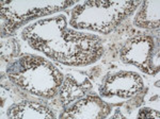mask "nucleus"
<instances>
[{
    "label": "nucleus",
    "instance_id": "nucleus-1",
    "mask_svg": "<svg viewBox=\"0 0 160 119\" xmlns=\"http://www.w3.org/2000/svg\"><path fill=\"white\" fill-rule=\"evenodd\" d=\"M9 117H53L47 107L35 103L26 102L22 104H14L9 108Z\"/></svg>",
    "mask_w": 160,
    "mask_h": 119
},
{
    "label": "nucleus",
    "instance_id": "nucleus-2",
    "mask_svg": "<svg viewBox=\"0 0 160 119\" xmlns=\"http://www.w3.org/2000/svg\"><path fill=\"white\" fill-rule=\"evenodd\" d=\"M138 117H144V118H148V117H153V118H159V113L157 111H153L151 108H142L140 110V112L138 114Z\"/></svg>",
    "mask_w": 160,
    "mask_h": 119
}]
</instances>
